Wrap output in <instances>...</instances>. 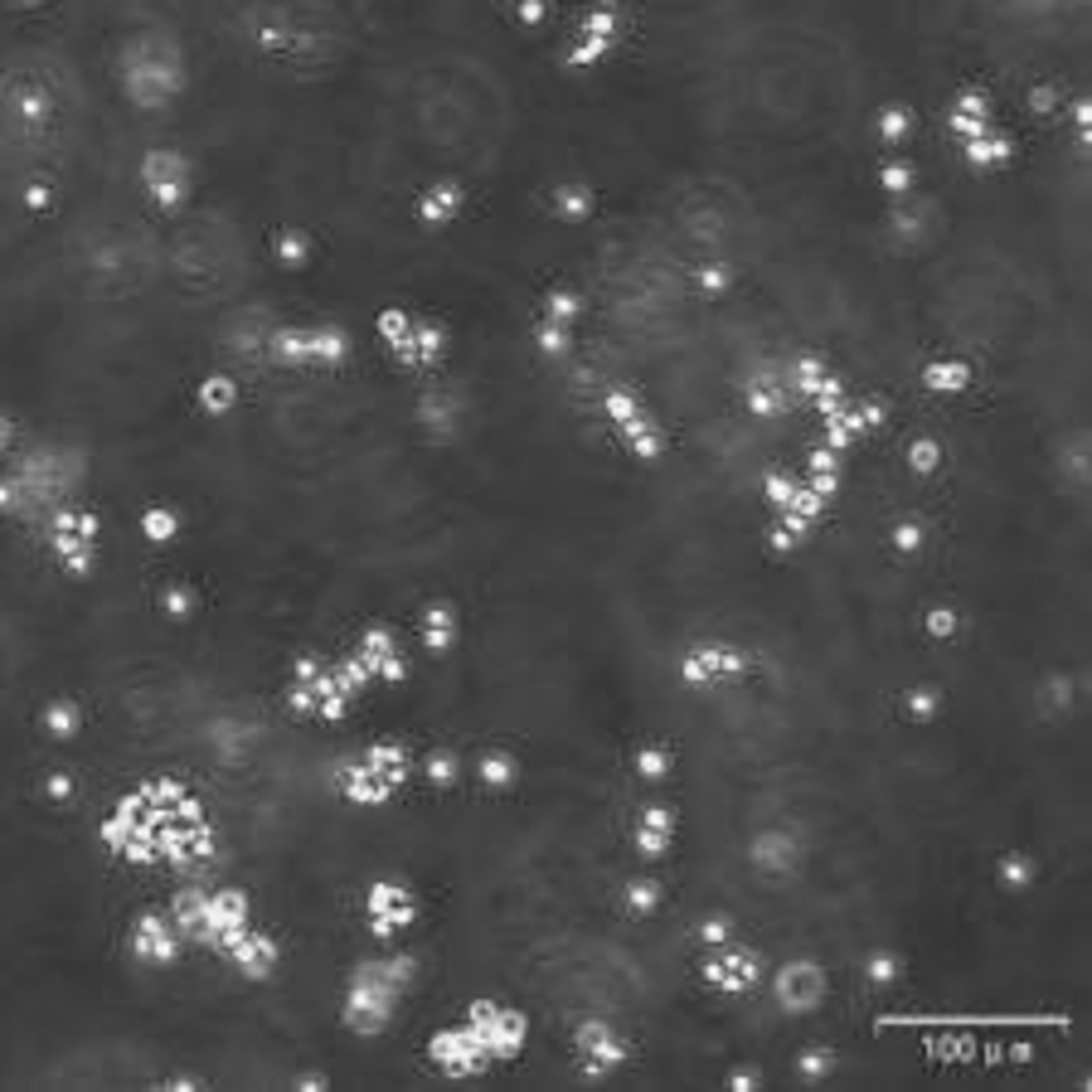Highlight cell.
<instances>
[{
    "mask_svg": "<svg viewBox=\"0 0 1092 1092\" xmlns=\"http://www.w3.org/2000/svg\"><path fill=\"white\" fill-rule=\"evenodd\" d=\"M772 1000L787 1010V1015H806L825 1000V971L816 962H787L772 976Z\"/></svg>",
    "mask_w": 1092,
    "mask_h": 1092,
    "instance_id": "1",
    "label": "cell"
},
{
    "mask_svg": "<svg viewBox=\"0 0 1092 1092\" xmlns=\"http://www.w3.org/2000/svg\"><path fill=\"white\" fill-rule=\"evenodd\" d=\"M699 976H705V986H714L724 995H748L762 981V962H757V952L729 942L719 957H709L705 966H699Z\"/></svg>",
    "mask_w": 1092,
    "mask_h": 1092,
    "instance_id": "2",
    "label": "cell"
},
{
    "mask_svg": "<svg viewBox=\"0 0 1092 1092\" xmlns=\"http://www.w3.org/2000/svg\"><path fill=\"white\" fill-rule=\"evenodd\" d=\"M573 1049H578V1068H583L588 1078H607L621 1058H627V1044L612 1034L607 1020H583V1025L573 1030Z\"/></svg>",
    "mask_w": 1092,
    "mask_h": 1092,
    "instance_id": "3",
    "label": "cell"
},
{
    "mask_svg": "<svg viewBox=\"0 0 1092 1092\" xmlns=\"http://www.w3.org/2000/svg\"><path fill=\"white\" fill-rule=\"evenodd\" d=\"M369 913H374V932L379 938H394L399 927H408L418 918V903L404 884H374L369 889Z\"/></svg>",
    "mask_w": 1092,
    "mask_h": 1092,
    "instance_id": "4",
    "label": "cell"
},
{
    "mask_svg": "<svg viewBox=\"0 0 1092 1092\" xmlns=\"http://www.w3.org/2000/svg\"><path fill=\"white\" fill-rule=\"evenodd\" d=\"M743 670H748L743 651H733V646H719V641H709V646H694V651L685 656V665H680V675H685L689 685H709V680H719V675H743Z\"/></svg>",
    "mask_w": 1092,
    "mask_h": 1092,
    "instance_id": "5",
    "label": "cell"
},
{
    "mask_svg": "<svg viewBox=\"0 0 1092 1092\" xmlns=\"http://www.w3.org/2000/svg\"><path fill=\"white\" fill-rule=\"evenodd\" d=\"M753 865H757L762 874H792V870L802 865V845H797V835H792L787 825L762 830V835L753 840Z\"/></svg>",
    "mask_w": 1092,
    "mask_h": 1092,
    "instance_id": "6",
    "label": "cell"
},
{
    "mask_svg": "<svg viewBox=\"0 0 1092 1092\" xmlns=\"http://www.w3.org/2000/svg\"><path fill=\"white\" fill-rule=\"evenodd\" d=\"M524 1034H529V1025H524V1015L520 1010H496V1020L481 1030V1049L491 1054V1063L496 1058H515L520 1049H524Z\"/></svg>",
    "mask_w": 1092,
    "mask_h": 1092,
    "instance_id": "7",
    "label": "cell"
},
{
    "mask_svg": "<svg viewBox=\"0 0 1092 1092\" xmlns=\"http://www.w3.org/2000/svg\"><path fill=\"white\" fill-rule=\"evenodd\" d=\"M418 627H423V646H428L432 656H447L452 641H456V627H461V621H456V607H452V602H428Z\"/></svg>",
    "mask_w": 1092,
    "mask_h": 1092,
    "instance_id": "8",
    "label": "cell"
},
{
    "mask_svg": "<svg viewBox=\"0 0 1092 1092\" xmlns=\"http://www.w3.org/2000/svg\"><path fill=\"white\" fill-rule=\"evenodd\" d=\"M369 772L383 777L388 787H399L404 777H408V748H404V743H379V748H369Z\"/></svg>",
    "mask_w": 1092,
    "mask_h": 1092,
    "instance_id": "9",
    "label": "cell"
},
{
    "mask_svg": "<svg viewBox=\"0 0 1092 1092\" xmlns=\"http://www.w3.org/2000/svg\"><path fill=\"white\" fill-rule=\"evenodd\" d=\"M345 777H350L345 792H350L355 802H364V806H379V802H388V792H394V787H388L383 777H374L369 767H350Z\"/></svg>",
    "mask_w": 1092,
    "mask_h": 1092,
    "instance_id": "10",
    "label": "cell"
},
{
    "mask_svg": "<svg viewBox=\"0 0 1092 1092\" xmlns=\"http://www.w3.org/2000/svg\"><path fill=\"white\" fill-rule=\"evenodd\" d=\"M423 777H428V782H432L437 792L456 787V777H461L456 753H452V748H432V753H428V762H423Z\"/></svg>",
    "mask_w": 1092,
    "mask_h": 1092,
    "instance_id": "11",
    "label": "cell"
},
{
    "mask_svg": "<svg viewBox=\"0 0 1092 1092\" xmlns=\"http://www.w3.org/2000/svg\"><path fill=\"white\" fill-rule=\"evenodd\" d=\"M995 874H1000V884H1005L1010 894H1025V889L1034 884V860L1015 849V854H1005V860H1000V870H995Z\"/></svg>",
    "mask_w": 1092,
    "mask_h": 1092,
    "instance_id": "12",
    "label": "cell"
},
{
    "mask_svg": "<svg viewBox=\"0 0 1092 1092\" xmlns=\"http://www.w3.org/2000/svg\"><path fill=\"white\" fill-rule=\"evenodd\" d=\"M830 1073H835V1054H830V1049L816 1044V1049H802V1054H797V1078H802V1082L816 1087V1082H825Z\"/></svg>",
    "mask_w": 1092,
    "mask_h": 1092,
    "instance_id": "13",
    "label": "cell"
},
{
    "mask_svg": "<svg viewBox=\"0 0 1092 1092\" xmlns=\"http://www.w3.org/2000/svg\"><path fill=\"white\" fill-rule=\"evenodd\" d=\"M481 782H486L491 792L515 787V757H510V753H486V757H481Z\"/></svg>",
    "mask_w": 1092,
    "mask_h": 1092,
    "instance_id": "14",
    "label": "cell"
},
{
    "mask_svg": "<svg viewBox=\"0 0 1092 1092\" xmlns=\"http://www.w3.org/2000/svg\"><path fill=\"white\" fill-rule=\"evenodd\" d=\"M621 903H627V913L646 918V913H656V908H661V884H656V879H632V884H627V894H621Z\"/></svg>",
    "mask_w": 1092,
    "mask_h": 1092,
    "instance_id": "15",
    "label": "cell"
},
{
    "mask_svg": "<svg viewBox=\"0 0 1092 1092\" xmlns=\"http://www.w3.org/2000/svg\"><path fill=\"white\" fill-rule=\"evenodd\" d=\"M665 772H670V753L661 743L637 748V777H641V782H665Z\"/></svg>",
    "mask_w": 1092,
    "mask_h": 1092,
    "instance_id": "16",
    "label": "cell"
},
{
    "mask_svg": "<svg viewBox=\"0 0 1092 1092\" xmlns=\"http://www.w3.org/2000/svg\"><path fill=\"white\" fill-rule=\"evenodd\" d=\"M922 627H927L932 641H952V637L962 632V616H957V607H927Z\"/></svg>",
    "mask_w": 1092,
    "mask_h": 1092,
    "instance_id": "17",
    "label": "cell"
},
{
    "mask_svg": "<svg viewBox=\"0 0 1092 1092\" xmlns=\"http://www.w3.org/2000/svg\"><path fill=\"white\" fill-rule=\"evenodd\" d=\"M908 719L913 724H927V719H938V709H942V694L938 689H927V685H918V689H908Z\"/></svg>",
    "mask_w": 1092,
    "mask_h": 1092,
    "instance_id": "18",
    "label": "cell"
},
{
    "mask_svg": "<svg viewBox=\"0 0 1092 1092\" xmlns=\"http://www.w3.org/2000/svg\"><path fill=\"white\" fill-rule=\"evenodd\" d=\"M694 942H705V947H729V942H733V918L709 913L705 922L694 927Z\"/></svg>",
    "mask_w": 1092,
    "mask_h": 1092,
    "instance_id": "19",
    "label": "cell"
},
{
    "mask_svg": "<svg viewBox=\"0 0 1092 1092\" xmlns=\"http://www.w3.org/2000/svg\"><path fill=\"white\" fill-rule=\"evenodd\" d=\"M898 971H903V962H898L894 952H874V957L865 962V981H870V986H894Z\"/></svg>",
    "mask_w": 1092,
    "mask_h": 1092,
    "instance_id": "20",
    "label": "cell"
},
{
    "mask_svg": "<svg viewBox=\"0 0 1092 1092\" xmlns=\"http://www.w3.org/2000/svg\"><path fill=\"white\" fill-rule=\"evenodd\" d=\"M1068 705H1073V680H1063V675H1058V680H1049V685L1039 689V709H1049V714H1063Z\"/></svg>",
    "mask_w": 1092,
    "mask_h": 1092,
    "instance_id": "21",
    "label": "cell"
},
{
    "mask_svg": "<svg viewBox=\"0 0 1092 1092\" xmlns=\"http://www.w3.org/2000/svg\"><path fill=\"white\" fill-rule=\"evenodd\" d=\"M637 849H641V860H661V854L670 849V835H661V830H646V825H637Z\"/></svg>",
    "mask_w": 1092,
    "mask_h": 1092,
    "instance_id": "22",
    "label": "cell"
},
{
    "mask_svg": "<svg viewBox=\"0 0 1092 1092\" xmlns=\"http://www.w3.org/2000/svg\"><path fill=\"white\" fill-rule=\"evenodd\" d=\"M894 549H898V554H918V549H922V529H918V524H898V529H894Z\"/></svg>",
    "mask_w": 1092,
    "mask_h": 1092,
    "instance_id": "23",
    "label": "cell"
},
{
    "mask_svg": "<svg viewBox=\"0 0 1092 1092\" xmlns=\"http://www.w3.org/2000/svg\"><path fill=\"white\" fill-rule=\"evenodd\" d=\"M641 825H646V830H661V835H675V811L651 806V811H641Z\"/></svg>",
    "mask_w": 1092,
    "mask_h": 1092,
    "instance_id": "24",
    "label": "cell"
},
{
    "mask_svg": "<svg viewBox=\"0 0 1092 1092\" xmlns=\"http://www.w3.org/2000/svg\"><path fill=\"white\" fill-rule=\"evenodd\" d=\"M733 1092H757L762 1087V1073L757 1068H729V1078H724Z\"/></svg>",
    "mask_w": 1092,
    "mask_h": 1092,
    "instance_id": "25",
    "label": "cell"
},
{
    "mask_svg": "<svg viewBox=\"0 0 1092 1092\" xmlns=\"http://www.w3.org/2000/svg\"><path fill=\"white\" fill-rule=\"evenodd\" d=\"M913 466H918V472H932V466H938V447H932V442H918V447H913Z\"/></svg>",
    "mask_w": 1092,
    "mask_h": 1092,
    "instance_id": "26",
    "label": "cell"
},
{
    "mask_svg": "<svg viewBox=\"0 0 1092 1092\" xmlns=\"http://www.w3.org/2000/svg\"><path fill=\"white\" fill-rule=\"evenodd\" d=\"M374 675H383V680H394V685H399V680H408V665H404L399 656H388V661H379V670H374Z\"/></svg>",
    "mask_w": 1092,
    "mask_h": 1092,
    "instance_id": "27",
    "label": "cell"
},
{
    "mask_svg": "<svg viewBox=\"0 0 1092 1092\" xmlns=\"http://www.w3.org/2000/svg\"><path fill=\"white\" fill-rule=\"evenodd\" d=\"M884 185H889V190H903V185H908V171H884Z\"/></svg>",
    "mask_w": 1092,
    "mask_h": 1092,
    "instance_id": "28",
    "label": "cell"
},
{
    "mask_svg": "<svg viewBox=\"0 0 1092 1092\" xmlns=\"http://www.w3.org/2000/svg\"><path fill=\"white\" fill-rule=\"evenodd\" d=\"M772 549H777V554H787V549H792V534L777 529V534H772Z\"/></svg>",
    "mask_w": 1092,
    "mask_h": 1092,
    "instance_id": "29",
    "label": "cell"
}]
</instances>
